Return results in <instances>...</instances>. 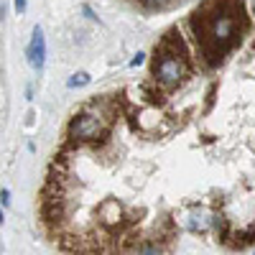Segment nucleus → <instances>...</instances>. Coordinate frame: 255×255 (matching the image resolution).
Returning a JSON list of instances; mask_svg holds the SVG:
<instances>
[{
    "mask_svg": "<svg viewBox=\"0 0 255 255\" xmlns=\"http://www.w3.org/2000/svg\"><path fill=\"white\" fill-rule=\"evenodd\" d=\"M186 77H189V64L179 49H163L156 56L153 79L161 90H176Z\"/></svg>",
    "mask_w": 255,
    "mask_h": 255,
    "instance_id": "obj_1",
    "label": "nucleus"
},
{
    "mask_svg": "<svg viewBox=\"0 0 255 255\" xmlns=\"http://www.w3.org/2000/svg\"><path fill=\"white\" fill-rule=\"evenodd\" d=\"M238 31H240L238 13H232V10H217L215 15H209V23H207V31H204L207 49L215 51V54L225 51L232 41L238 38Z\"/></svg>",
    "mask_w": 255,
    "mask_h": 255,
    "instance_id": "obj_2",
    "label": "nucleus"
},
{
    "mask_svg": "<svg viewBox=\"0 0 255 255\" xmlns=\"http://www.w3.org/2000/svg\"><path fill=\"white\" fill-rule=\"evenodd\" d=\"M105 135V120L92 113H79L69 123V138L79 143H92Z\"/></svg>",
    "mask_w": 255,
    "mask_h": 255,
    "instance_id": "obj_3",
    "label": "nucleus"
},
{
    "mask_svg": "<svg viewBox=\"0 0 255 255\" xmlns=\"http://www.w3.org/2000/svg\"><path fill=\"white\" fill-rule=\"evenodd\" d=\"M26 56H28V64L36 72L44 69V64H46V38H44V31H41L38 26L31 33V44L26 49Z\"/></svg>",
    "mask_w": 255,
    "mask_h": 255,
    "instance_id": "obj_4",
    "label": "nucleus"
},
{
    "mask_svg": "<svg viewBox=\"0 0 255 255\" xmlns=\"http://www.w3.org/2000/svg\"><path fill=\"white\" fill-rule=\"evenodd\" d=\"M97 217L105 227H120L123 225V204L118 199H105L100 207H97Z\"/></svg>",
    "mask_w": 255,
    "mask_h": 255,
    "instance_id": "obj_5",
    "label": "nucleus"
},
{
    "mask_svg": "<svg viewBox=\"0 0 255 255\" xmlns=\"http://www.w3.org/2000/svg\"><path fill=\"white\" fill-rule=\"evenodd\" d=\"M212 220H215V212H209V209H191L189 215L184 217V227L189 232H207L212 227Z\"/></svg>",
    "mask_w": 255,
    "mask_h": 255,
    "instance_id": "obj_6",
    "label": "nucleus"
},
{
    "mask_svg": "<svg viewBox=\"0 0 255 255\" xmlns=\"http://www.w3.org/2000/svg\"><path fill=\"white\" fill-rule=\"evenodd\" d=\"M90 82H92V77H90L87 72H77V74H72V77H69L67 87H72V90H74V87H87Z\"/></svg>",
    "mask_w": 255,
    "mask_h": 255,
    "instance_id": "obj_7",
    "label": "nucleus"
},
{
    "mask_svg": "<svg viewBox=\"0 0 255 255\" xmlns=\"http://www.w3.org/2000/svg\"><path fill=\"white\" fill-rule=\"evenodd\" d=\"M171 0H143V5H148V8H166Z\"/></svg>",
    "mask_w": 255,
    "mask_h": 255,
    "instance_id": "obj_8",
    "label": "nucleus"
},
{
    "mask_svg": "<svg viewBox=\"0 0 255 255\" xmlns=\"http://www.w3.org/2000/svg\"><path fill=\"white\" fill-rule=\"evenodd\" d=\"M143 61H145V54H143V51H138V54H135V56L130 59V67L135 69V67H140V64H143Z\"/></svg>",
    "mask_w": 255,
    "mask_h": 255,
    "instance_id": "obj_9",
    "label": "nucleus"
},
{
    "mask_svg": "<svg viewBox=\"0 0 255 255\" xmlns=\"http://www.w3.org/2000/svg\"><path fill=\"white\" fill-rule=\"evenodd\" d=\"M0 202H3V207H8V204H10V191H8V189L0 191Z\"/></svg>",
    "mask_w": 255,
    "mask_h": 255,
    "instance_id": "obj_10",
    "label": "nucleus"
},
{
    "mask_svg": "<svg viewBox=\"0 0 255 255\" xmlns=\"http://www.w3.org/2000/svg\"><path fill=\"white\" fill-rule=\"evenodd\" d=\"M82 10H84V15H87L90 20H97V15L92 13V8H90V5H82Z\"/></svg>",
    "mask_w": 255,
    "mask_h": 255,
    "instance_id": "obj_11",
    "label": "nucleus"
},
{
    "mask_svg": "<svg viewBox=\"0 0 255 255\" xmlns=\"http://www.w3.org/2000/svg\"><path fill=\"white\" fill-rule=\"evenodd\" d=\"M138 255H158V248H143Z\"/></svg>",
    "mask_w": 255,
    "mask_h": 255,
    "instance_id": "obj_12",
    "label": "nucleus"
},
{
    "mask_svg": "<svg viewBox=\"0 0 255 255\" xmlns=\"http://www.w3.org/2000/svg\"><path fill=\"white\" fill-rule=\"evenodd\" d=\"M15 10L23 13V10H26V0H15Z\"/></svg>",
    "mask_w": 255,
    "mask_h": 255,
    "instance_id": "obj_13",
    "label": "nucleus"
},
{
    "mask_svg": "<svg viewBox=\"0 0 255 255\" xmlns=\"http://www.w3.org/2000/svg\"><path fill=\"white\" fill-rule=\"evenodd\" d=\"M3 18H5V5L0 3V20H3Z\"/></svg>",
    "mask_w": 255,
    "mask_h": 255,
    "instance_id": "obj_14",
    "label": "nucleus"
},
{
    "mask_svg": "<svg viewBox=\"0 0 255 255\" xmlns=\"http://www.w3.org/2000/svg\"><path fill=\"white\" fill-rule=\"evenodd\" d=\"M0 225H3V212H0Z\"/></svg>",
    "mask_w": 255,
    "mask_h": 255,
    "instance_id": "obj_15",
    "label": "nucleus"
},
{
    "mask_svg": "<svg viewBox=\"0 0 255 255\" xmlns=\"http://www.w3.org/2000/svg\"><path fill=\"white\" fill-rule=\"evenodd\" d=\"M253 8H255V0H253Z\"/></svg>",
    "mask_w": 255,
    "mask_h": 255,
    "instance_id": "obj_16",
    "label": "nucleus"
}]
</instances>
